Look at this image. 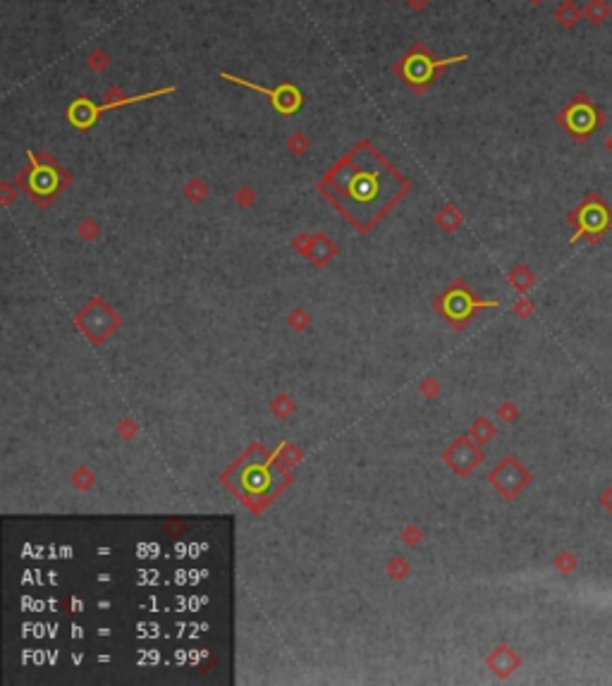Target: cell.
Listing matches in <instances>:
<instances>
[{
  "label": "cell",
  "instance_id": "cell-8",
  "mask_svg": "<svg viewBox=\"0 0 612 686\" xmlns=\"http://www.w3.org/2000/svg\"><path fill=\"white\" fill-rule=\"evenodd\" d=\"M32 163H34V168H32V173H29V182H27L29 194H34L36 199L53 197V194L60 189L58 177L63 173H60L56 166H39L34 156H32Z\"/></svg>",
  "mask_w": 612,
  "mask_h": 686
},
{
  "label": "cell",
  "instance_id": "cell-23",
  "mask_svg": "<svg viewBox=\"0 0 612 686\" xmlns=\"http://www.w3.org/2000/svg\"><path fill=\"white\" fill-rule=\"evenodd\" d=\"M387 3H397V0H387Z\"/></svg>",
  "mask_w": 612,
  "mask_h": 686
},
{
  "label": "cell",
  "instance_id": "cell-12",
  "mask_svg": "<svg viewBox=\"0 0 612 686\" xmlns=\"http://www.w3.org/2000/svg\"><path fill=\"white\" fill-rule=\"evenodd\" d=\"M111 63H113V58L106 48H94V51L87 56V68L91 72H96V75H103V72L111 68Z\"/></svg>",
  "mask_w": 612,
  "mask_h": 686
},
{
  "label": "cell",
  "instance_id": "cell-3",
  "mask_svg": "<svg viewBox=\"0 0 612 686\" xmlns=\"http://www.w3.org/2000/svg\"><path fill=\"white\" fill-rule=\"evenodd\" d=\"M567 223H572L577 230L569 239L572 244H577L579 239L598 244L612 230V206L598 192H589L577 208L567 213Z\"/></svg>",
  "mask_w": 612,
  "mask_h": 686
},
{
  "label": "cell",
  "instance_id": "cell-20",
  "mask_svg": "<svg viewBox=\"0 0 612 686\" xmlns=\"http://www.w3.org/2000/svg\"><path fill=\"white\" fill-rule=\"evenodd\" d=\"M239 201H242V204L251 201V194H249V189H242V194H239Z\"/></svg>",
  "mask_w": 612,
  "mask_h": 686
},
{
  "label": "cell",
  "instance_id": "cell-9",
  "mask_svg": "<svg viewBox=\"0 0 612 686\" xmlns=\"http://www.w3.org/2000/svg\"><path fill=\"white\" fill-rule=\"evenodd\" d=\"M553 20L560 24L562 29H577V24L584 20V8L577 0H562L560 5L553 10Z\"/></svg>",
  "mask_w": 612,
  "mask_h": 686
},
{
  "label": "cell",
  "instance_id": "cell-7",
  "mask_svg": "<svg viewBox=\"0 0 612 686\" xmlns=\"http://www.w3.org/2000/svg\"><path fill=\"white\" fill-rule=\"evenodd\" d=\"M493 483L498 485L502 495L514 497L529 485V471L524 469L514 457H507L493 473Z\"/></svg>",
  "mask_w": 612,
  "mask_h": 686
},
{
  "label": "cell",
  "instance_id": "cell-17",
  "mask_svg": "<svg viewBox=\"0 0 612 686\" xmlns=\"http://www.w3.org/2000/svg\"><path fill=\"white\" fill-rule=\"evenodd\" d=\"M598 502H601V507L605 509V512H610V517H612V483L608 485V488L603 490L601 497H598Z\"/></svg>",
  "mask_w": 612,
  "mask_h": 686
},
{
  "label": "cell",
  "instance_id": "cell-4",
  "mask_svg": "<svg viewBox=\"0 0 612 686\" xmlns=\"http://www.w3.org/2000/svg\"><path fill=\"white\" fill-rule=\"evenodd\" d=\"M557 125L577 144H586L598 127L605 125V113L591 101L589 94H574L572 101L557 113Z\"/></svg>",
  "mask_w": 612,
  "mask_h": 686
},
{
  "label": "cell",
  "instance_id": "cell-21",
  "mask_svg": "<svg viewBox=\"0 0 612 686\" xmlns=\"http://www.w3.org/2000/svg\"><path fill=\"white\" fill-rule=\"evenodd\" d=\"M605 151H608V154L612 156V132H610L608 137H605Z\"/></svg>",
  "mask_w": 612,
  "mask_h": 686
},
{
  "label": "cell",
  "instance_id": "cell-18",
  "mask_svg": "<svg viewBox=\"0 0 612 686\" xmlns=\"http://www.w3.org/2000/svg\"><path fill=\"white\" fill-rule=\"evenodd\" d=\"M204 194H206V189H204V185H201V182H192V185L187 187V197H189V199H194V201H196V199H201Z\"/></svg>",
  "mask_w": 612,
  "mask_h": 686
},
{
  "label": "cell",
  "instance_id": "cell-10",
  "mask_svg": "<svg viewBox=\"0 0 612 686\" xmlns=\"http://www.w3.org/2000/svg\"><path fill=\"white\" fill-rule=\"evenodd\" d=\"M612 17L610 0H586L584 5V20H589L593 27H603Z\"/></svg>",
  "mask_w": 612,
  "mask_h": 686
},
{
  "label": "cell",
  "instance_id": "cell-2",
  "mask_svg": "<svg viewBox=\"0 0 612 686\" xmlns=\"http://www.w3.org/2000/svg\"><path fill=\"white\" fill-rule=\"evenodd\" d=\"M466 60H469V56L435 58L433 53L428 51L426 44L416 41L402 58L395 60L392 72H395V77L411 91V94L423 96L433 87V82L438 79L442 70H447L450 65H457V63H466Z\"/></svg>",
  "mask_w": 612,
  "mask_h": 686
},
{
  "label": "cell",
  "instance_id": "cell-14",
  "mask_svg": "<svg viewBox=\"0 0 612 686\" xmlns=\"http://www.w3.org/2000/svg\"><path fill=\"white\" fill-rule=\"evenodd\" d=\"M555 569L562 576H569V574L574 572V569H577V557H574L572 552H567V550L560 552V555L555 557Z\"/></svg>",
  "mask_w": 612,
  "mask_h": 686
},
{
  "label": "cell",
  "instance_id": "cell-6",
  "mask_svg": "<svg viewBox=\"0 0 612 686\" xmlns=\"http://www.w3.org/2000/svg\"><path fill=\"white\" fill-rule=\"evenodd\" d=\"M220 77L230 84H237V87H244V89H251V91L263 94L266 99H268L270 106L275 108L280 115H294L301 108V103H304V94H301L299 87L292 84V82H282V84H277L275 89H266V87H258V84L249 82V79H244V77L230 75V72H220Z\"/></svg>",
  "mask_w": 612,
  "mask_h": 686
},
{
  "label": "cell",
  "instance_id": "cell-1",
  "mask_svg": "<svg viewBox=\"0 0 612 686\" xmlns=\"http://www.w3.org/2000/svg\"><path fill=\"white\" fill-rule=\"evenodd\" d=\"M366 149H368L366 142L356 144V146L349 151V156L342 158V161L332 168L328 182L323 180V185H320L323 194H328V197L340 194L342 199L354 201L359 206H371V204L390 206L395 201L399 194L383 192V180L392 177L395 170L387 168L385 161H378L373 170H366L363 168V163H366Z\"/></svg>",
  "mask_w": 612,
  "mask_h": 686
},
{
  "label": "cell",
  "instance_id": "cell-15",
  "mask_svg": "<svg viewBox=\"0 0 612 686\" xmlns=\"http://www.w3.org/2000/svg\"><path fill=\"white\" fill-rule=\"evenodd\" d=\"M438 223L447 230V232H450V230H454V227L459 225V223H462V216H459L457 211L452 208V206H445V208H442L440 213H438Z\"/></svg>",
  "mask_w": 612,
  "mask_h": 686
},
{
  "label": "cell",
  "instance_id": "cell-5",
  "mask_svg": "<svg viewBox=\"0 0 612 686\" xmlns=\"http://www.w3.org/2000/svg\"><path fill=\"white\" fill-rule=\"evenodd\" d=\"M175 91H177V87H163V89H156V91H146V94L127 96V99H123V101L101 103V106H96L91 99H77L68 108V120L77 127V130H89V127L96 125V120L101 118V113L115 111V108H125V106H135V103L158 99V96H170V94H175Z\"/></svg>",
  "mask_w": 612,
  "mask_h": 686
},
{
  "label": "cell",
  "instance_id": "cell-11",
  "mask_svg": "<svg viewBox=\"0 0 612 686\" xmlns=\"http://www.w3.org/2000/svg\"><path fill=\"white\" fill-rule=\"evenodd\" d=\"M493 667L495 672H500V675H510L519 667V658L514 655L510 648H498V653H495L493 658Z\"/></svg>",
  "mask_w": 612,
  "mask_h": 686
},
{
  "label": "cell",
  "instance_id": "cell-22",
  "mask_svg": "<svg viewBox=\"0 0 612 686\" xmlns=\"http://www.w3.org/2000/svg\"><path fill=\"white\" fill-rule=\"evenodd\" d=\"M529 3L531 5H541V3H545V0H529Z\"/></svg>",
  "mask_w": 612,
  "mask_h": 686
},
{
  "label": "cell",
  "instance_id": "cell-13",
  "mask_svg": "<svg viewBox=\"0 0 612 686\" xmlns=\"http://www.w3.org/2000/svg\"><path fill=\"white\" fill-rule=\"evenodd\" d=\"M510 280L519 292H526V289L536 282V277H533V273L526 268V266H514V270L510 273Z\"/></svg>",
  "mask_w": 612,
  "mask_h": 686
},
{
  "label": "cell",
  "instance_id": "cell-19",
  "mask_svg": "<svg viewBox=\"0 0 612 686\" xmlns=\"http://www.w3.org/2000/svg\"><path fill=\"white\" fill-rule=\"evenodd\" d=\"M404 5H407L411 12H421L431 5V0H404Z\"/></svg>",
  "mask_w": 612,
  "mask_h": 686
},
{
  "label": "cell",
  "instance_id": "cell-16",
  "mask_svg": "<svg viewBox=\"0 0 612 686\" xmlns=\"http://www.w3.org/2000/svg\"><path fill=\"white\" fill-rule=\"evenodd\" d=\"M287 146L292 149L296 156H299V154H304V151L308 149V139H306L304 132H294V135L287 139Z\"/></svg>",
  "mask_w": 612,
  "mask_h": 686
}]
</instances>
